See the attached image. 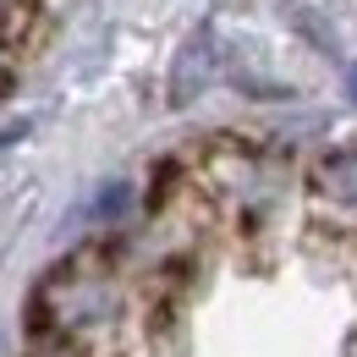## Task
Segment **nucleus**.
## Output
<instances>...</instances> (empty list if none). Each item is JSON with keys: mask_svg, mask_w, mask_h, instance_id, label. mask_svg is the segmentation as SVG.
I'll return each mask as SVG.
<instances>
[{"mask_svg": "<svg viewBox=\"0 0 357 357\" xmlns=\"http://www.w3.org/2000/svg\"><path fill=\"white\" fill-rule=\"evenodd\" d=\"M39 308L50 313V324H55L61 341H72V347L89 352L93 341L116 335V324H121V308H127V303H121V280H116L110 269L93 264V259H77V264H66L45 286Z\"/></svg>", "mask_w": 357, "mask_h": 357, "instance_id": "f257e3e1", "label": "nucleus"}, {"mask_svg": "<svg viewBox=\"0 0 357 357\" xmlns=\"http://www.w3.org/2000/svg\"><path fill=\"white\" fill-rule=\"evenodd\" d=\"M215 83V39L209 33H198V39H187L176 55V72H171V105H187L192 93H204Z\"/></svg>", "mask_w": 357, "mask_h": 357, "instance_id": "20e7f679", "label": "nucleus"}, {"mask_svg": "<svg viewBox=\"0 0 357 357\" xmlns=\"http://www.w3.org/2000/svg\"><path fill=\"white\" fill-rule=\"evenodd\" d=\"M204 187L231 215H264L275 198V160L248 143H220L204 160Z\"/></svg>", "mask_w": 357, "mask_h": 357, "instance_id": "f03ea898", "label": "nucleus"}, {"mask_svg": "<svg viewBox=\"0 0 357 357\" xmlns=\"http://www.w3.org/2000/svg\"><path fill=\"white\" fill-rule=\"evenodd\" d=\"M308 187H313L319 204H330V209H341V215H357V149H330V154H319Z\"/></svg>", "mask_w": 357, "mask_h": 357, "instance_id": "7ed1b4c3", "label": "nucleus"}, {"mask_svg": "<svg viewBox=\"0 0 357 357\" xmlns=\"http://www.w3.org/2000/svg\"><path fill=\"white\" fill-rule=\"evenodd\" d=\"M28 33H33V0H0V83L22 61Z\"/></svg>", "mask_w": 357, "mask_h": 357, "instance_id": "39448f33", "label": "nucleus"}]
</instances>
